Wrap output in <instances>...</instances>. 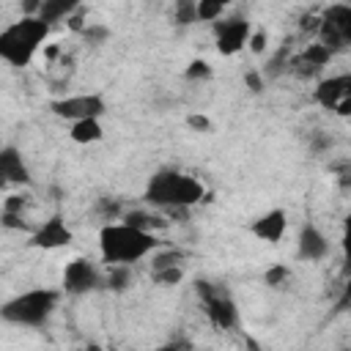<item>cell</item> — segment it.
Listing matches in <instances>:
<instances>
[{
	"label": "cell",
	"instance_id": "cell-22",
	"mask_svg": "<svg viewBox=\"0 0 351 351\" xmlns=\"http://www.w3.org/2000/svg\"><path fill=\"white\" fill-rule=\"evenodd\" d=\"M288 282H291V266H285V263H271L263 271V285L266 288H285Z\"/></svg>",
	"mask_w": 351,
	"mask_h": 351
},
{
	"label": "cell",
	"instance_id": "cell-10",
	"mask_svg": "<svg viewBox=\"0 0 351 351\" xmlns=\"http://www.w3.org/2000/svg\"><path fill=\"white\" fill-rule=\"evenodd\" d=\"M101 282H104V277H101L99 266L93 261H88V258L69 261L66 269H63V277H60V288L69 296H85V293L96 291Z\"/></svg>",
	"mask_w": 351,
	"mask_h": 351
},
{
	"label": "cell",
	"instance_id": "cell-17",
	"mask_svg": "<svg viewBox=\"0 0 351 351\" xmlns=\"http://www.w3.org/2000/svg\"><path fill=\"white\" fill-rule=\"evenodd\" d=\"M101 137H104L101 118H82V121H74L69 126V140L77 143V145H93Z\"/></svg>",
	"mask_w": 351,
	"mask_h": 351
},
{
	"label": "cell",
	"instance_id": "cell-13",
	"mask_svg": "<svg viewBox=\"0 0 351 351\" xmlns=\"http://www.w3.org/2000/svg\"><path fill=\"white\" fill-rule=\"evenodd\" d=\"M288 230V211L285 208H269L263 214H258L252 222H250V233L263 241V244H280L282 236Z\"/></svg>",
	"mask_w": 351,
	"mask_h": 351
},
{
	"label": "cell",
	"instance_id": "cell-20",
	"mask_svg": "<svg viewBox=\"0 0 351 351\" xmlns=\"http://www.w3.org/2000/svg\"><path fill=\"white\" fill-rule=\"evenodd\" d=\"M236 0H197V14H200V22H217L219 16H225V11L233 5Z\"/></svg>",
	"mask_w": 351,
	"mask_h": 351
},
{
	"label": "cell",
	"instance_id": "cell-29",
	"mask_svg": "<svg viewBox=\"0 0 351 351\" xmlns=\"http://www.w3.org/2000/svg\"><path fill=\"white\" fill-rule=\"evenodd\" d=\"M266 44H269V33H266V30H252L247 49L255 52V55H261V52H266Z\"/></svg>",
	"mask_w": 351,
	"mask_h": 351
},
{
	"label": "cell",
	"instance_id": "cell-33",
	"mask_svg": "<svg viewBox=\"0 0 351 351\" xmlns=\"http://www.w3.org/2000/svg\"><path fill=\"white\" fill-rule=\"evenodd\" d=\"M340 3H351V0H340Z\"/></svg>",
	"mask_w": 351,
	"mask_h": 351
},
{
	"label": "cell",
	"instance_id": "cell-12",
	"mask_svg": "<svg viewBox=\"0 0 351 351\" xmlns=\"http://www.w3.org/2000/svg\"><path fill=\"white\" fill-rule=\"evenodd\" d=\"M332 58H335V52H332L326 44L313 41V44H307L302 52L291 55V60H288V71L296 74V77H302V80H307V77L321 74V71L332 63Z\"/></svg>",
	"mask_w": 351,
	"mask_h": 351
},
{
	"label": "cell",
	"instance_id": "cell-16",
	"mask_svg": "<svg viewBox=\"0 0 351 351\" xmlns=\"http://www.w3.org/2000/svg\"><path fill=\"white\" fill-rule=\"evenodd\" d=\"M80 3H82V0H38L36 14H38L44 22H49V25L55 27V25L71 19L74 11L80 8Z\"/></svg>",
	"mask_w": 351,
	"mask_h": 351
},
{
	"label": "cell",
	"instance_id": "cell-24",
	"mask_svg": "<svg viewBox=\"0 0 351 351\" xmlns=\"http://www.w3.org/2000/svg\"><path fill=\"white\" fill-rule=\"evenodd\" d=\"M181 261H184V252H181V250H173V247H170V250H162V247H159V250L151 255V269H162V266H178Z\"/></svg>",
	"mask_w": 351,
	"mask_h": 351
},
{
	"label": "cell",
	"instance_id": "cell-26",
	"mask_svg": "<svg viewBox=\"0 0 351 351\" xmlns=\"http://www.w3.org/2000/svg\"><path fill=\"white\" fill-rule=\"evenodd\" d=\"M332 173H335L337 186H340L343 192H351V162H348V159H343V162L332 165Z\"/></svg>",
	"mask_w": 351,
	"mask_h": 351
},
{
	"label": "cell",
	"instance_id": "cell-14",
	"mask_svg": "<svg viewBox=\"0 0 351 351\" xmlns=\"http://www.w3.org/2000/svg\"><path fill=\"white\" fill-rule=\"evenodd\" d=\"M296 255L299 261H307V263H318L329 255V241L324 236V230L313 222H304L299 228V236H296Z\"/></svg>",
	"mask_w": 351,
	"mask_h": 351
},
{
	"label": "cell",
	"instance_id": "cell-32",
	"mask_svg": "<svg viewBox=\"0 0 351 351\" xmlns=\"http://www.w3.org/2000/svg\"><path fill=\"white\" fill-rule=\"evenodd\" d=\"M348 302H351V266L346 269V282H343V293L337 299V307H346Z\"/></svg>",
	"mask_w": 351,
	"mask_h": 351
},
{
	"label": "cell",
	"instance_id": "cell-1",
	"mask_svg": "<svg viewBox=\"0 0 351 351\" xmlns=\"http://www.w3.org/2000/svg\"><path fill=\"white\" fill-rule=\"evenodd\" d=\"M159 239L154 230L134 228L129 222H107L99 230V255L104 266H132L137 261L151 258L159 250Z\"/></svg>",
	"mask_w": 351,
	"mask_h": 351
},
{
	"label": "cell",
	"instance_id": "cell-7",
	"mask_svg": "<svg viewBox=\"0 0 351 351\" xmlns=\"http://www.w3.org/2000/svg\"><path fill=\"white\" fill-rule=\"evenodd\" d=\"M49 112L60 121H82V118H101L107 112V99L99 90H85V93H69L60 99L49 101Z\"/></svg>",
	"mask_w": 351,
	"mask_h": 351
},
{
	"label": "cell",
	"instance_id": "cell-6",
	"mask_svg": "<svg viewBox=\"0 0 351 351\" xmlns=\"http://www.w3.org/2000/svg\"><path fill=\"white\" fill-rule=\"evenodd\" d=\"M318 41L326 44L335 55L351 49V3H329L318 14Z\"/></svg>",
	"mask_w": 351,
	"mask_h": 351
},
{
	"label": "cell",
	"instance_id": "cell-3",
	"mask_svg": "<svg viewBox=\"0 0 351 351\" xmlns=\"http://www.w3.org/2000/svg\"><path fill=\"white\" fill-rule=\"evenodd\" d=\"M49 33L52 25L44 22L38 14H22L16 22L0 30V58L14 69H25L47 44Z\"/></svg>",
	"mask_w": 351,
	"mask_h": 351
},
{
	"label": "cell",
	"instance_id": "cell-31",
	"mask_svg": "<svg viewBox=\"0 0 351 351\" xmlns=\"http://www.w3.org/2000/svg\"><path fill=\"white\" fill-rule=\"evenodd\" d=\"M82 33H85V38H88L90 44H101V41H104V38L110 36V30H107V27H101V25H93V27H85Z\"/></svg>",
	"mask_w": 351,
	"mask_h": 351
},
{
	"label": "cell",
	"instance_id": "cell-2",
	"mask_svg": "<svg viewBox=\"0 0 351 351\" xmlns=\"http://www.w3.org/2000/svg\"><path fill=\"white\" fill-rule=\"evenodd\" d=\"M206 197V186L200 184V178L181 173L176 167H162L156 170L143 192V200L154 208H192Z\"/></svg>",
	"mask_w": 351,
	"mask_h": 351
},
{
	"label": "cell",
	"instance_id": "cell-18",
	"mask_svg": "<svg viewBox=\"0 0 351 351\" xmlns=\"http://www.w3.org/2000/svg\"><path fill=\"white\" fill-rule=\"evenodd\" d=\"M123 222L134 225V228H143V230H156V228H167V219L156 211H143V208H132V211H123L121 214Z\"/></svg>",
	"mask_w": 351,
	"mask_h": 351
},
{
	"label": "cell",
	"instance_id": "cell-30",
	"mask_svg": "<svg viewBox=\"0 0 351 351\" xmlns=\"http://www.w3.org/2000/svg\"><path fill=\"white\" fill-rule=\"evenodd\" d=\"M186 126L195 129V132H211V121H208L203 112H192V115H186Z\"/></svg>",
	"mask_w": 351,
	"mask_h": 351
},
{
	"label": "cell",
	"instance_id": "cell-25",
	"mask_svg": "<svg viewBox=\"0 0 351 351\" xmlns=\"http://www.w3.org/2000/svg\"><path fill=\"white\" fill-rule=\"evenodd\" d=\"M107 269H110L107 277H104L107 288H112V291H123V288L129 285V266H107Z\"/></svg>",
	"mask_w": 351,
	"mask_h": 351
},
{
	"label": "cell",
	"instance_id": "cell-21",
	"mask_svg": "<svg viewBox=\"0 0 351 351\" xmlns=\"http://www.w3.org/2000/svg\"><path fill=\"white\" fill-rule=\"evenodd\" d=\"M151 280H154L156 285H162V288H173V285H178V282L184 280V269H181V263H178V266L151 269Z\"/></svg>",
	"mask_w": 351,
	"mask_h": 351
},
{
	"label": "cell",
	"instance_id": "cell-15",
	"mask_svg": "<svg viewBox=\"0 0 351 351\" xmlns=\"http://www.w3.org/2000/svg\"><path fill=\"white\" fill-rule=\"evenodd\" d=\"M0 176L5 184H30V170L22 159V151L16 145H3L0 151Z\"/></svg>",
	"mask_w": 351,
	"mask_h": 351
},
{
	"label": "cell",
	"instance_id": "cell-4",
	"mask_svg": "<svg viewBox=\"0 0 351 351\" xmlns=\"http://www.w3.org/2000/svg\"><path fill=\"white\" fill-rule=\"evenodd\" d=\"M60 293H63V288L60 291L58 288H27V291L3 302L0 318L5 324H14V326L41 329L55 315V310L60 304Z\"/></svg>",
	"mask_w": 351,
	"mask_h": 351
},
{
	"label": "cell",
	"instance_id": "cell-27",
	"mask_svg": "<svg viewBox=\"0 0 351 351\" xmlns=\"http://www.w3.org/2000/svg\"><path fill=\"white\" fill-rule=\"evenodd\" d=\"M340 250H343V263L346 269L351 266V211L343 217V233H340Z\"/></svg>",
	"mask_w": 351,
	"mask_h": 351
},
{
	"label": "cell",
	"instance_id": "cell-23",
	"mask_svg": "<svg viewBox=\"0 0 351 351\" xmlns=\"http://www.w3.org/2000/svg\"><path fill=\"white\" fill-rule=\"evenodd\" d=\"M184 77H186L189 82H203V80H211V77H214V69H211L203 58H195V60H189V63H186Z\"/></svg>",
	"mask_w": 351,
	"mask_h": 351
},
{
	"label": "cell",
	"instance_id": "cell-28",
	"mask_svg": "<svg viewBox=\"0 0 351 351\" xmlns=\"http://www.w3.org/2000/svg\"><path fill=\"white\" fill-rule=\"evenodd\" d=\"M244 85L250 88V93H263V85H266L263 69H247L244 71Z\"/></svg>",
	"mask_w": 351,
	"mask_h": 351
},
{
	"label": "cell",
	"instance_id": "cell-19",
	"mask_svg": "<svg viewBox=\"0 0 351 351\" xmlns=\"http://www.w3.org/2000/svg\"><path fill=\"white\" fill-rule=\"evenodd\" d=\"M173 22H176L178 27L197 25V22H200L197 0H176V3H173Z\"/></svg>",
	"mask_w": 351,
	"mask_h": 351
},
{
	"label": "cell",
	"instance_id": "cell-9",
	"mask_svg": "<svg viewBox=\"0 0 351 351\" xmlns=\"http://www.w3.org/2000/svg\"><path fill=\"white\" fill-rule=\"evenodd\" d=\"M313 99L318 107L348 118L351 115V74H329L321 77L318 85L313 88Z\"/></svg>",
	"mask_w": 351,
	"mask_h": 351
},
{
	"label": "cell",
	"instance_id": "cell-11",
	"mask_svg": "<svg viewBox=\"0 0 351 351\" xmlns=\"http://www.w3.org/2000/svg\"><path fill=\"white\" fill-rule=\"evenodd\" d=\"M74 241V230L69 228V222L63 219V214H52L47 217L30 236H27V247L33 250H60L69 247Z\"/></svg>",
	"mask_w": 351,
	"mask_h": 351
},
{
	"label": "cell",
	"instance_id": "cell-5",
	"mask_svg": "<svg viewBox=\"0 0 351 351\" xmlns=\"http://www.w3.org/2000/svg\"><path fill=\"white\" fill-rule=\"evenodd\" d=\"M195 293H197V299L203 304V313H206V318L214 329H236L239 326V307L222 285L208 282V280H197Z\"/></svg>",
	"mask_w": 351,
	"mask_h": 351
},
{
	"label": "cell",
	"instance_id": "cell-8",
	"mask_svg": "<svg viewBox=\"0 0 351 351\" xmlns=\"http://www.w3.org/2000/svg\"><path fill=\"white\" fill-rule=\"evenodd\" d=\"M211 30H214V47L222 58H233L239 55L241 49H247L250 44V36H252V22L241 14H233V16H219L217 22H211Z\"/></svg>",
	"mask_w": 351,
	"mask_h": 351
}]
</instances>
